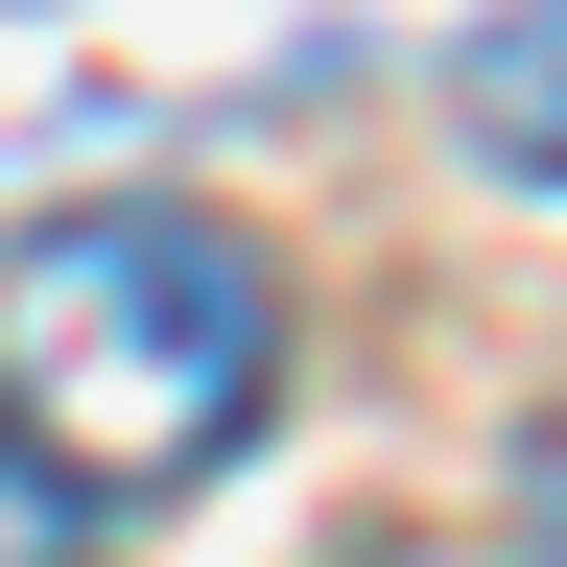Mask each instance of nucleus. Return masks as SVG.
I'll return each mask as SVG.
<instances>
[{"label":"nucleus","instance_id":"obj_1","mask_svg":"<svg viewBox=\"0 0 567 567\" xmlns=\"http://www.w3.org/2000/svg\"><path fill=\"white\" fill-rule=\"evenodd\" d=\"M284 402V284L213 213H24L0 237V450H24L71 520H142V496H213Z\"/></svg>","mask_w":567,"mask_h":567},{"label":"nucleus","instance_id":"obj_2","mask_svg":"<svg viewBox=\"0 0 567 567\" xmlns=\"http://www.w3.org/2000/svg\"><path fill=\"white\" fill-rule=\"evenodd\" d=\"M473 142H496V166H567V0L473 48Z\"/></svg>","mask_w":567,"mask_h":567},{"label":"nucleus","instance_id":"obj_3","mask_svg":"<svg viewBox=\"0 0 567 567\" xmlns=\"http://www.w3.org/2000/svg\"><path fill=\"white\" fill-rule=\"evenodd\" d=\"M0 567H95V520H71V496H48L24 450H0Z\"/></svg>","mask_w":567,"mask_h":567},{"label":"nucleus","instance_id":"obj_4","mask_svg":"<svg viewBox=\"0 0 567 567\" xmlns=\"http://www.w3.org/2000/svg\"><path fill=\"white\" fill-rule=\"evenodd\" d=\"M520 567H567V425L520 450Z\"/></svg>","mask_w":567,"mask_h":567}]
</instances>
